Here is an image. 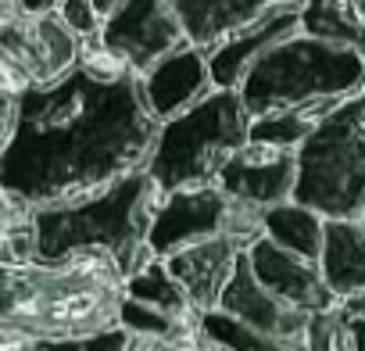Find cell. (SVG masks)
<instances>
[{"instance_id":"1","label":"cell","mask_w":365,"mask_h":351,"mask_svg":"<svg viewBox=\"0 0 365 351\" xmlns=\"http://www.w3.org/2000/svg\"><path fill=\"white\" fill-rule=\"evenodd\" d=\"M154 133L136 72L93 40L68 72L15 93L0 190L29 212L104 190L143 168Z\"/></svg>"},{"instance_id":"2","label":"cell","mask_w":365,"mask_h":351,"mask_svg":"<svg viewBox=\"0 0 365 351\" xmlns=\"http://www.w3.org/2000/svg\"><path fill=\"white\" fill-rule=\"evenodd\" d=\"M161 201L147 168H133L104 190L43 205L29 212L33 258L61 262L76 255H104L118 265L122 280L150 258L147 230Z\"/></svg>"},{"instance_id":"3","label":"cell","mask_w":365,"mask_h":351,"mask_svg":"<svg viewBox=\"0 0 365 351\" xmlns=\"http://www.w3.org/2000/svg\"><path fill=\"white\" fill-rule=\"evenodd\" d=\"M122 273L104 255H76L61 262H4L0 258V322L33 337L90 333L118 322Z\"/></svg>"},{"instance_id":"4","label":"cell","mask_w":365,"mask_h":351,"mask_svg":"<svg viewBox=\"0 0 365 351\" xmlns=\"http://www.w3.org/2000/svg\"><path fill=\"white\" fill-rule=\"evenodd\" d=\"M365 51L319 40L304 29L269 47L240 79L237 93L251 118L287 108H336L361 93Z\"/></svg>"},{"instance_id":"5","label":"cell","mask_w":365,"mask_h":351,"mask_svg":"<svg viewBox=\"0 0 365 351\" xmlns=\"http://www.w3.org/2000/svg\"><path fill=\"white\" fill-rule=\"evenodd\" d=\"M247 140H251V115L240 93L215 86L194 108L158 126L143 168L161 194L179 187L215 183L226 158L240 151Z\"/></svg>"},{"instance_id":"6","label":"cell","mask_w":365,"mask_h":351,"mask_svg":"<svg viewBox=\"0 0 365 351\" xmlns=\"http://www.w3.org/2000/svg\"><path fill=\"white\" fill-rule=\"evenodd\" d=\"M294 201L326 219L365 212V93L340 101L297 147Z\"/></svg>"},{"instance_id":"7","label":"cell","mask_w":365,"mask_h":351,"mask_svg":"<svg viewBox=\"0 0 365 351\" xmlns=\"http://www.w3.org/2000/svg\"><path fill=\"white\" fill-rule=\"evenodd\" d=\"M215 233H244L247 240H255L262 233V215L233 205L215 183L179 187V190L161 194L150 230H147V248L150 255L165 258Z\"/></svg>"},{"instance_id":"8","label":"cell","mask_w":365,"mask_h":351,"mask_svg":"<svg viewBox=\"0 0 365 351\" xmlns=\"http://www.w3.org/2000/svg\"><path fill=\"white\" fill-rule=\"evenodd\" d=\"M83 40L58 19L51 15H8L0 22V86L19 93L26 86H43L68 72L79 54Z\"/></svg>"},{"instance_id":"9","label":"cell","mask_w":365,"mask_h":351,"mask_svg":"<svg viewBox=\"0 0 365 351\" xmlns=\"http://www.w3.org/2000/svg\"><path fill=\"white\" fill-rule=\"evenodd\" d=\"M97 44L140 76L158 58L190 40L168 0H122L111 15H104Z\"/></svg>"},{"instance_id":"10","label":"cell","mask_w":365,"mask_h":351,"mask_svg":"<svg viewBox=\"0 0 365 351\" xmlns=\"http://www.w3.org/2000/svg\"><path fill=\"white\" fill-rule=\"evenodd\" d=\"M294 183H297V151L262 140H247L240 151H233L215 176V187L233 205L258 215L269 212L272 205L290 201Z\"/></svg>"},{"instance_id":"11","label":"cell","mask_w":365,"mask_h":351,"mask_svg":"<svg viewBox=\"0 0 365 351\" xmlns=\"http://www.w3.org/2000/svg\"><path fill=\"white\" fill-rule=\"evenodd\" d=\"M244 258L255 273V280L276 294L283 305L297 308V312H322V308H333L340 305L333 297V290L326 287L322 280V269L315 258H304L297 251H287L279 248L276 240H269L265 233H258L247 248H244Z\"/></svg>"},{"instance_id":"12","label":"cell","mask_w":365,"mask_h":351,"mask_svg":"<svg viewBox=\"0 0 365 351\" xmlns=\"http://www.w3.org/2000/svg\"><path fill=\"white\" fill-rule=\"evenodd\" d=\"M136 79H140V97H143L147 111L158 118V126L179 111L194 108L201 97H208L215 90L208 54L194 44H182V47L168 51L150 68H143Z\"/></svg>"},{"instance_id":"13","label":"cell","mask_w":365,"mask_h":351,"mask_svg":"<svg viewBox=\"0 0 365 351\" xmlns=\"http://www.w3.org/2000/svg\"><path fill=\"white\" fill-rule=\"evenodd\" d=\"M247 244L251 240L244 233H215L208 240H197L190 248H179V251L165 255L161 262L172 273V280L187 290L190 305L205 315L215 308V301H219V294H222V287H226V280H230V273Z\"/></svg>"},{"instance_id":"14","label":"cell","mask_w":365,"mask_h":351,"mask_svg":"<svg viewBox=\"0 0 365 351\" xmlns=\"http://www.w3.org/2000/svg\"><path fill=\"white\" fill-rule=\"evenodd\" d=\"M301 29V4H283L272 8L265 15H258L255 22L233 29L230 36H222L215 47H208V68H212V83L222 90H237L240 79L247 76V68L269 51L276 47L283 36Z\"/></svg>"},{"instance_id":"15","label":"cell","mask_w":365,"mask_h":351,"mask_svg":"<svg viewBox=\"0 0 365 351\" xmlns=\"http://www.w3.org/2000/svg\"><path fill=\"white\" fill-rule=\"evenodd\" d=\"M215 312L237 319L247 330L269 333V337H301L304 333V322H308V312H297V308L283 305L276 294H269L255 280L244 251H240V258H237V265H233V273H230L219 301H215Z\"/></svg>"},{"instance_id":"16","label":"cell","mask_w":365,"mask_h":351,"mask_svg":"<svg viewBox=\"0 0 365 351\" xmlns=\"http://www.w3.org/2000/svg\"><path fill=\"white\" fill-rule=\"evenodd\" d=\"M168 4L187 29V40L208 51L233 29L255 22L258 15L283 4H301V0H168Z\"/></svg>"},{"instance_id":"17","label":"cell","mask_w":365,"mask_h":351,"mask_svg":"<svg viewBox=\"0 0 365 351\" xmlns=\"http://www.w3.org/2000/svg\"><path fill=\"white\" fill-rule=\"evenodd\" d=\"M319 269L336 301L365 294V223L361 219H326Z\"/></svg>"},{"instance_id":"18","label":"cell","mask_w":365,"mask_h":351,"mask_svg":"<svg viewBox=\"0 0 365 351\" xmlns=\"http://www.w3.org/2000/svg\"><path fill=\"white\" fill-rule=\"evenodd\" d=\"M122 297H129V301L165 315L179 330H201V312L190 305L187 290L172 280V273L165 269V262L158 255H150L143 265H136L122 280Z\"/></svg>"},{"instance_id":"19","label":"cell","mask_w":365,"mask_h":351,"mask_svg":"<svg viewBox=\"0 0 365 351\" xmlns=\"http://www.w3.org/2000/svg\"><path fill=\"white\" fill-rule=\"evenodd\" d=\"M262 233L269 240H276L279 248L319 262L322 237H326V215H319L315 208H308V205L290 198V201L272 205L269 212H262Z\"/></svg>"},{"instance_id":"20","label":"cell","mask_w":365,"mask_h":351,"mask_svg":"<svg viewBox=\"0 0 365 351\" xmlns=\"http://www.w3.org/2000/svg\"><path fill=\"white\" fill-rule=\"evenodd\" d=\"M301 29L319 40L365 51V15L354 0H301Z\"/></svg>"},{"instance_id":"21","label":"cell","mask_w":365,"mask_h":351,"mask_svg":"<svg viewBox=\"0 0 365 351\" xmlns=\"http://www.w3.org/2000/svg\"><path fill=\"white\" fill-rule=\"evenodd\" d=\"M201 330L230 351H304L301 337H269V333L240 326L237 319H230L215 308L201 315Z\"/></svg>"},{"instance_id":"22","label":"cell","mask_w":365,"mask_h":351,"mask_svg":"<svg viewBox=\"0 0 365 351\" xmlns=\"http://www.w3.org/2000/svg\"><path fill=\"white\" fill-rule=\"evenodd\" d=\"M304 351H354V337H351V319L340 305L312 312L301 333Z\"/></svg>"},{"instance_id":"23","label":"cell","mask_w":365,"mask_h":351,"mask_svg":"<svg viewBox=\"0 0 365 351\" xmlns=\"http://www.w3.org/2000/svg\"><path fill=\"white\" fill-rule=\"evenodd\" d=\"M36 351H129V333L115 322L90 333H68V337H36Z\"/></svg>"},{"instance_id":"24","label":"cell","mask_w":365,"mask_h":351,"mask_svg":"<svg viewBox=\"0 0 365 351\" xmlns=\"http://www.w3.org/2000/svg\"><path fill=\"white\" fill-rule=\"evenodd\" d=\"M58 19L83 40V44H93L101 36V26H104V15L97 11L93 0H61L58 4Z\"/></svg>"},{"instance_id":"25","label":"cell","mask_w":365,"mask_h":351,"mask_svg":"<svg viewBox=\"0 0 365 351\" xmlns=\"http://www.w3.org/2000/svg\"><path fill=\"white\" fill-rule=\"evenodd\" d=\"M58 4L61 0H15V11H22V15H51V11H58Z\"/></svg>"},{"instance_id":"26","label":"cell","mask_w":365,"mask_h":351,"mask_svg":"<svg viewBox=\"0 0 365 351\" xmlns=\"http://www.w3.org/2000/svg\"><path fill=\"white\" fill-rule=\"evenodd\" d=\"M351 337H354V351H365V315H354L351 319Z\"/></svg>"},{"instance_id":"27","label":"cell","mask_w":365,"mask_h":351,"mask_svg":"<svg viewBox=\"0 0 365 351\" xmlns=\"http://www.w3.org/2000/svg\"><path fill=\"white\" fill-rule=\"evenodd\" d=\"M340 308L354 319V315H365V294H358V297H347V301H340Z\"/></svg>"},{"instance_id":"28","label":"cell","mask_w":365,"mask_h":351,"mask_svg":"<svg viewBox=\"0 0 365 351\" xmlns=\"http://www.w3.org/2000/svg\"><path fill=\"white\" fill-rule=\"evenodd\" d=\"M93 4H97V11H101V15H111V11L122 4V0H93Z\"/></svg>"},{"instance_id":"29","label":"cell","mask_w":365,"mask_h":351,"mask_svg":"<svg viewBox=\"0 0 365 351\" xmlns=\"http://www.w3.org/2000/svg\"><path fill=\"white\" fill-rule=\"evenodd\" d=\"M8 15H15V0H0V22H4Z\"/></svg>"},{"instance_id":"30","label":"cell","mask_w":365,"mask_h":351,"mask_svg":"<svg viewBox=\"0 0 365 351\" xmlns=\"http://www.w3.org/2000/svg\"><path fill=\"white\" fill-rule=\"evenodd\" d=\"M354 4H358V8H361V15H365V0H354Z\"/></svg>"},{"instance_id":"31","label":"cell","mask_w":365,"mask_h":351,"mask_svg":"<svg viewBox=\"0 0 365 351\" xmlns=\"http://www.w3.org/2000/svg\"><path fill=\"white\" fill-rule=\"evenodd\" d=\"M361 223H365V212H361Z\"/></svg>"},{"instance_id":"32","label":"cell","mask_w":365,"mask_h":351,"mask_svg":"<svg viewBox=\"0 0 365 351\" xmlns=\"http://www.w3.org/2000/svg\"><path fill=\"white\" fill-rule=\"evenodd\" d=\"M361 93H365V86H361Z\"/></svg>"}]
</instances>
